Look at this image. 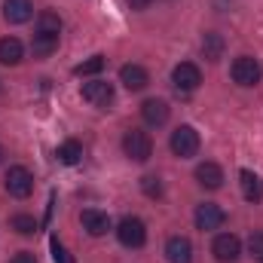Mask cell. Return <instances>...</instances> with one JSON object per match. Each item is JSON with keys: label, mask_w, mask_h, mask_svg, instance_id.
I'll return each mask as SVG.
<instances>
[{"label": "cell", "mask_w": 263, "mask_h": 263, "mask_svg": "<svg viewBox=\"0 0 263 263\" xmlns=\"http://www.w3.org/2000/svg\"><path fill=\"white\" fill-rule=\"evenodd\" d=\"M3 187H6V193L12 199H28L34 193V175H31L25 165H12V168L6 172Z\"/></svg>", "instance_id": "3957f363"}, {"label": "cell", "mask_w": 263, "mask_h": 263, "mask_svg": "<svg viewBox=\"0 0 263 263\" xmlns=\"http://www.w3.org/2000/svg\"><path fill=\"white\" fill-rule=\"evenodd\" d=\"M123 150H126V156L135 159V162H147V159L153 156V141H150L147 132L129 129L123 135Z\"/></svg>", "instance_id": "7a4b0ae2"}, {"label": "cell", "mask_w": 263, "mask_h": 263, "mask_svg": "<svg viewBox=\"0 0 263 263\" xmlns=\"http://www.w3.org/2000/svg\"><path fill=\"white\" fill-rule=\"evenodd\" d=\"M0 156H3V150H0Z\"/></svg>", "instance_id": "f1b7e54d"}, {"label": "cell", "mask_w": 263, "mask_h": 263, "mask_svg": "<svg viewBox=\"0 0 263 263\" xmlns=\"http://www.w3.org/2000/svg\"><path fill=\"white\" fill-rule=\"evenodd\" d=\"M22 59H25V46H22V40H18V37H3V40H0V65L15 67Z\"/></svg>", "instance_id": "2e32d148"}, {"label": "cell", "mask_w": 263, "mask_h": 263, "mask_svg": "<svg viewBox=\"0 0 263 263\" xmlns=\"http://www.w3.org/2000/svg\"><path fill=\"white\" fill-rule=\"evenodd\" d=\"M9 263H37V257H34L31 251H18V254H15Z\"/></svg>", "instance_id": "4316f807"}, {"label": "cell", "mask_w": 263, "mask_h": 263, "mask_svg": "<svg viewBox=\"0 0 263 263\" xmlns=\"http://www.w3.org/2000/svg\"><path fill=\"white\" fill-rule=\"evenodd\" d=\"M37 34H62V15L59 12H52V9H43L40 15H37Z\"/></svg>", "instance_id": "ffe728a7"}, {"label": "cell", "mask_w": 263, "mask_h": 263, "mask_svg": "<svg viewBox=\"0 0 263 263\" xmlns=\"http://www.w3.org/2000/svg\"><path fill=\"white\" fill-rule=\"evenodd\" d=\"M248 251H251L254 260H263V230L251 233V239H248Z\"/></svg>", "instance_id": "d4e9b609"}, {"label": "cell", "mask_w": 263, "mask_h": 263, "mask_svg": "<svg viewBox=\"0 0 263 263\" xmlns=\"http://www.w3.org/2000/svg\"><path fill=\"white\" fill-rule=\"evenodd\" d=\"M12 230L18 233V236H34L37 233V220L31 217V214H12Z\"/></svg>", "instance_id": "7402d4cb"}, {"label": "cell", "mask_w": 263, "mask_h": 263, "mask_svg": "<svg viewBox=\"0 0 263 263\" xmlns=\"http://www.w3.org/2000/svg\"><path fill=\"white\" fill-rule=\"evenodd\" d=\"M199 132L193 126H178V129L172 132V138H168V147H172V153L178 156V159H190V156H196L199 153Z\"/></svg>", "instance_id": "6da1fadb"}, {"label": "cell", "mask_w": 263, "mask_h": 263, "mask_svg": "<svg viewBox=\"0 0 263 263\" xmlns=\"http://www.w3.org/2000/svg\"><path fill=\"white\" fill-rule=\"evenodd\" d=\"M168 114H172V107H168V101H162V98H147V101L141 104V117H144L147 126H165V123H168Z\"/></svg>", "instance_id": "30bf717a"}, {"label": "cell", "mask_w": 263, "mask_h": 263, "mask_svg": "<svg viewBox=\"0 0 263 263\" xmlns=\"http://www.w3.org/2000/svg\"><path fill=\"white\" fill-rule=\"evenodd\" d=\"M230 73H233V83H239V86H245V89H251V86H257L263 77V67L257 59H251V55H239L233 67H230Z\"/></svg>", "instance_id": "277c9868"}, {"label": "cell", "mask_w": 263, "mask_h": 263, "mask_svg": "<svg viewBox=\"0 0 263 263\" xmlns=\"http://www.w3.org/2000/svg\"><path fill=\"white\" fill-rule=\"evenodd\" d=\"M196 184L205 190H220L223 187V168L217 162H199L196 165Z\"/></svg>", "instance_id": "7c38bea8"}, {"label": "cell", "mask_w": 263, "mask_h": 263, "mask_svg": "<svg viewBox=\"0 0 263 263\" xmlns=\"http://www.w3.org/2000/svg\"><path fill=\"white\" fill-rule=\"evenodd\" d=\"M101 70H104V55H92L89 62H83V65L73 67L77 77H95V73H101Z\"/></svg>", "instance_id": "603a6c76"}, {"label": "cell", "mask_w": 263, "mask_h": 263, "mask_svg": "<svg viewBox=\"0 0 263 263\" xmlns=\"http://www.w3.org/2000/svg\"><path fill=\"white\" fill-rule=\"evenodd\" d=\"M239 178H242V196H245V202H260L263 199V181L251 172V168H242L239 172Z\"/></svg>", "instance_id": "e0dca14e"}, {"label": "cell", "mask_w": 263, "mask_h": 263, "mask_svg": "<svg viewBox=\"0 0 263 263\" xmlns=\"http://www.w3.org/2000/svg\"><path fill=\"white\" fill-rule=\"evenodd\" d=\"M80 95H83V101H89L95 107H107L114 101V86L107 80H89V83H83Z\"/></svg>", "instance_id": "9c48e42d"}, {"label": "cell", "mask_w": 263, "mask_h": 263, "mask_svg": "<svg viewBox=\"0 0 263 263\" xmlns=\"http://www.w3.org/2000/svg\"><path fill=\"white\" fill-rule=\"evenodd\" d=\"M211 254L217 263H236L242 257V239L233 236V233H220L214 242H211Z\"/></svg>", "instance_id": "52a82bcc"}, {"label": "cell", "mask_w": 263, "mask_h": 263, "mask_svg": "<svg viewBox=\"0 0 263 263\" xmlns=\"http://www.w3.org/2000/svg\"><path fill=\"white\" fill-rule=\"evenodd\" d=\"M193 220H196V227L202 230V233H211V230H220V227H223L227 214H223L220 205H214V202H202V205H196Z\"/></svg>", "instance_id": "ba28073f"}, {"label": "cell", "mask_w": 263, "mask_h": 263, "mask_svg": "<svg viewBox=\"0 0 263 263\" xmlns=\"http://www.w3.org/2000/svg\"><path fill=\"white\" fill-rule=\"evenodd\" d=\"M150 3H153V0H129V6H132V9H147Z\"/></svg>", "instance_id": "83f0119b"}, {"label": "cell", "mask_w": 263, "mask_h": 263, "mask_svg": "<svg viewBox=\"0 0 263 263\" xmlns=\"http://www.w3.org/2000/svg\"><path fill=\"white\" fill-rule=\"evenodd\" d=\"M172 83L178 89V95H190L202 86V70L193 62H181V65L172 70Z\"/></svg>", "instance_id": "8992f818"}, {"label": "cell", "mask_w": 263, "mask_h": 263, "mask_svg": "<svg viewBox=\"0 0 263 263\" xmlns=\"http://www.w3.org/2000/svg\"><path fill=\"white\" fill-rule=\"evenodd\" d=\"M202 55L208 59V62H220V55H223V37L220 34H205L202 37Z\"/></svg>", "instance_id": "44dd1931"}, {"label": "cell", "mask_w": 263, "mask_h": 263, "mask_svg": "<svg viewBox=\"0 0 263 263\" xmlns=\"http://www.w3.org/2000/svg\"><path fill=\"white\" fill-rule=\"evenodd\" d=\"M120 83H123L129 92H141V89H147L150 73H147L141 65H123L120 67Z\"/></svg>", "instance_id": "9a60e30c"}, {"label": "cell", "mask_w": 263, "mask_h": 263, "mask_svg": "<svg viewBox=\"0 0 263 263\" xmlns=\"http://www.w3.org/2000/svg\"><path fill=\"white\" fill-rule=\"evenodd\" d=\"M80 220H83V230L89 233V236H104L114 223H110V217L104 214V211H98V208H86L83 214H80Z\"/></svg>", "instance_id": "5bb4252c"}, {"label": "cell", "mask_w": 263, "mask_h": 263, "mask_svg": "<svg viewBox=\"0 0 263 263\" xmlns=\"http://www.w3.org/2000/svg\"><path fill=\"white\" fill-rule=\"evenodd\" d=\"M49 248H52V260L55 263H73V257L67 254V248L59 242V239H49Z\"/></svg>", "instance_id": "484cf974"}, {"label": "cell", "mask_w": 263, "mask_h": 263, "mask_svg": "<svg viewBox=\"0 0 263 263\" xmlns=\"http://www.w3.org/2000/svg\"><path fill=\"white\" fill-rule=\"evenodd\" d=\"M165 257L168 263H193V242L187 236H172L165 242Z\"/></svg>", "instance_id": "8fae6325"}, {"label": "cell", "mask_w": 263, "mask_h": 263, "mask_svg": "<svg viewBox=\"0 0 263 263\" xmlns=\"http://www.w3.org/2000/svg\"><path fill=\"white\" fill-rule=\"evenodd\" d=\"M141 190L147 199H159L162 196V181L156 175H147V178H141Z\"/></svg>", "instance_id": "cb8c5ba5"}, {"label": "cell", "mask_w": 263, "mask_h": 263, "mask_svg": "<svg viewBox=\"0 0 263 263\" xmlns=\"http://www.w3.org/2000/svg\"><path fill=\"white\" fill-rule=\"evenodd\" d=\"M55 159L62 162V165H77L80 159H83V144L80 141H65V144H59V150H55Z\"/></svg>", "instance_id": "d6986e66"}, {"label": "cell", "mask_w": 263, "mask_h": 263, "mask_svg": "<svg viewBox=\"0 0 263 263\" xmlns=\"http://www.w3.org/2000/svg\"><path fill=\"white\" fill-rule=\"evenodd\" d=\"M117 239H120V245H126V248H141V245L147 242V227H144V220H141V217H123V220L117 223Z\"/></svg>", "instance_id": "5b68a950"}, {"label": "cell", "mask_w": 263, "mask_h": 263, "mask_svg": "<svg viewBox=\"0 0 263 263\" xmlns=\"http://www.w3.org/2000/svg\"><path fill=\"white\" fill-rule=\"evenodd\" d=\"M34 15V3L31 0H3V18L9 25H25Z\"/></svg>", "instance_id": "4fadbf2b"}, {"label": "cell", "mask_w": 263, "mask_h": 263, "mask_svg": "<svg viewBox=\"0 0 263 263\" xmlns=\"http://www.w3.org/2000/svg\"><path fill=\"white\" fill-rule=\"evenodd\" d=\"M55 49H59V37H55V34H37V31H34V37H31V52H34L37 59H49Z\"/></svg>", "instance_id": "ac0fdd59"}]
</instances>
